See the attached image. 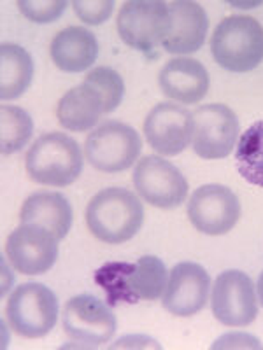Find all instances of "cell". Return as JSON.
<instances>
[{"label":"cell","instance_id":"ac0fdd59","mask_svg":"<svg viewBox=\"0 0 263 350\" xmlns=\"http://www.w3.org/2000/svg\"><path fill=\"white\" fill-rule=\"evenodd\" d=\"M72 207L60 193H34L21 205V224H34L49 231L58 242L67 237L72 228Z\"/></svg>","mask_w":263,"mask_h":350},{"label":"cell","instance_id":"8992f818","mask_svg":"<svg viewBox=\"0 0 263 350\" xmlns=\"http://www.w3.org/2000/svg\"><path fill=\"white\" fill-rule=\"evenodd\" d=\"M171 30L168 4L158 0H130L118 14V32L130 48L151 56Z\"/></svg>","mask_w":263,"mask_h":350},{"label":"cell","instance_id":"277c9868","mask_svg":"<svg viewBox=\"0 0 263 350\" xmlns=\"http://www.w3.org/2000/svg\"><path fill=\"white\" fill-rule=\"evenodd\" d=\"M214 60L230 72H249L263 62V27L251 16H228L211 39Z\"/></svg>","mask_w":263,"mask_h":350},{"label":"cell","instance_id":"4fadbf2b","mask_svg":"<svg viewBox=\"0 0 263 350\" xmlns=\"http://www.w3.org/2000/svg\"><path fill=\"white\" fill-rule=\"evenodd\" d=\"M5 256L14 270L23 275H42L58 258V240L34 224H21L9 235Z\"/></svg>","mask_w":263,"mask_h":350},{"label":"cell","instance_id":"d6986e66","mask_svg":"<svg viewBox=\"0 0 263 350\" xmlns=\"http://www.w3.org/2000/svg\"><path fill=\"white\" fill-rule=\"evenodd\" d=\"M51 60L64 72H83L95 64L99 42L90 30L83 27H67L55 36L51 42Z\"/></svg>","mask_w":263,"mask_h":350},{"label":"cell","instance_id":"7a4b0ae2","mask_svg":"<svg viewBox=\"0 0 263 350\" xmlns=\"http://www.w3.org/2000/svg\"><path fill=\"white\" fill-rule=\"evenodd\" d=\"M142 223V203L125 187H105L88 203L86 224L100 242L111 245L128 242L139 233Z\"/></svg>","mask_w":263,"mask_h":350},{"label":"cell","instance_id":"9c48e42d","mask_svg":"<svg viewBox=\"0 0 263 350\" xmlns=\"http://www.w3.org/2000/svg\"><path fill=\"white\" fill-rule=\"evenodd\" d=\"M134 186L149 205L175 208L186 200L188 183L179 168L160 156H144L134 170Z\"/></svg>","mask_w":263,"mask_h":350},{"label":"cell","instance_id":"7402d4cb","mask_svg":"<svg viewBox=\"0 0 263 350\" xmlns=\"http://www.w3.org/2000/svg\"><path fill=\"white\" fill-rule=\"evenodd\" d=\"M236 167L246 183L263 187V120L240 135L236 146Z\"/></svg>","mask_w":263,"mask_h":350},{"label":"cell","instance_id":"8fae6325","mask_svg":"<svg viewBox=\"0 0 263 350\" xmlns=\"http://www.w3.org/2000/svg\"><path fill=\"white\" fill-rule=\"evenodd\" d=\"M211 303L214 317L228 327L249 326L258 315L253 280L240 270H227L218 275Z\"/></svg>","mask_w":263,"mask_h":350},{"label":"cell","instance_id":"6da1fadb","mask_svg":"<svg viewBox=\"0 0 263 350\" xmlns=\"http://www.w3.org/2000/svg\"><path fill=\"white\" fill-rule=\"evenodd\" d=\"M95 282L105 291L111 306L155 301L167 289V268L156 256H142L137 262L112 261L95 271Z\"/></svg>","mask_w":263,"mask_h":350},{"label":"cell","instance_id":"603a6c76","mask_svg":"<svg viewBox=\"0 0 263 350\" xmlns=\"http://www.w3.org/2000/svg\"><path fill=\"white\" fill-rule=\"evenodd\" d=\"M34 131V121L28 112L14 105L0 109V148L4 154L18 152L27 146Z\"/></svg>","mask_w":263,"mask_h":350},{"label":"cell","instance_id":"d4e9b609","mask_svg":"<svg viewBox=\"0 0 263 350\" xmlns=\"http://www.w3.org/2000/svg\"><path fill=\"white\" fill-rule=\"evenodd\" d=\"M18 8L21 14L34 23H51L64 14L67 2L64 0H40V2L20 0Z\"/></svg>","mask_w":263,"mask_h":350},{"label":"cell","instance_id":"44dd1931","mask_svg":"<svg viewBox=\"0 0 263 350\" xmlns=\"http://www.w3.org/2000/svg\"><path fill=\"white\" fill-rule=\"evenodd\" d=\"M34 62L27 49L18 44L0 46V96L4 100L20 98L32 84Z\"/></svg>","mask_w":263,"mask_h":350},{"label":"cell","instance_id":"5b68a950","mask_svg":"<svg viewBox=\"0 0 263 350\" xmlns=\"http://www.w3.org/2000/svg\"><path fill=\"white\" fill-rule=\"evenodd\" d=\"M5 317L9 327L20 336L40 338L58 321V298L44 284H21L9 296Z\"/></svg>","mask_w":263,"mask_h":350},{"label":"cell","instance_id":"ba28073f","mask_svg":"<svg viewBox=\"0 0 263 350\" xmlns=\"http://www.w3.org/2000/svg\"><path fill=\"white\" fill-rule=\"evenodd\" d=\"M240 124L223 104L202 105L193 114V151L203 159H221L236 149Z\"/></svg>","mask_w":263,"mask_h":350},{"label":"cell","instance_id":"484cf974","mask_svg":"<svg viewBox=\"0 0 263 350\" xmlns=\"http://www.w3.org/2000/svg\"><path fill=\"white\" fill-rule=\"evenodd\" d=\"M72 5L81 21L88 25H100L111 16L114 2L112 0H97V2L76 0V2H72Z\"/></svg>","mask_w":263,"mask_h":350},{"label":"cell","instance_id":"ffe728a7","mask_svg":"<svg viewBox=\"0 0 263 350\" xmlns=\"http://www.w3.org/2000/svg\"><path fill=\"white\" fill-rule=\"evenodd\" d=\"M102 114H105L104 100L88 83L72 88L62 96L56 107L58 123L71 131L92 130Z\"/></svg>","mask_w":263,"mask_h":350},{"label":"cell","instance_id":"3957f363","mask_svg":"<svg viewBox=\"0 0 263 350\" xmlns=\"http://www.w3.org/2000/svg\"><path fill=\"white\" fill-rule=\"evenodd\" d=\"M79 144L65 133H44L27 152V174L42 186L65 187L83 172Z\"/></svg>","mask_w":263,"mask_h":350},{"label":"cell","instance_id":"e0dca14e","mask_svg":"<svg viewBox=\"0 0 263 350\" xmlns=\"http://www.w3.org/2000/svg\"><path fill=\"white\" fill-rule=\"evenodd\" d=\"M160 88L168 98L181 104H197L209 92V74L199 60L174 58L160 70Z\"/></svg>","mask_w":263,"mask_h":350},{"label":"cell","instance_id":"9a60e30c","mask_svg":"<svg viewBox=\"0 0 263 350\" xmlns=\"http://www.w3.org/2000/svg\"><path fill=\"white\" fill-rule=\"evenodd\" d=\"M211 277L197 262H179L171 271L164 295V308L172 315L192 317L208 305Z\"/></svg>","mask_w":263,"mask_h":350},{"label":"cell","instance_id":"2e32d148","mask_svg":"<svg viewBox=\"0 0 263 350\" xmlns=\"http://www.w3.org/2000/svg\"><path fill=\"white\" fill-rule=\"evenodd\" d=\"M171 12V30L162 48L174 55L195 53L205 42L209 30L208 14L199 2L190 0H175L168 4Z\"/></svg>","mask_w":263,"mask_h":350},{"label":"cell","instance_id":"7c38bea8","mask_svg":"<svg viewBox=\"0 0 263 350\" xmlns=\"http://www.w3.org/2000/svg\"><path fill=\"white\" fill-rule=\"evenodd\" d=\"M188 217L200 233L212 237L225 235L240 217L239 198L227 186H200L190 196Z\"/></svg>","mask_w":263,"mask_h":350},{"label":"cell","instance_id":"30bf717a","mask_svg":"<svg viewBox=\"0 0 263 350\" xmlns=\"http://www.w3.org/2000/svg\"><path fill=\"white\" fill-rule=\"evenodd\" d=\"M62 323L72 342L90 349L104 345L116 331V317L111 308L92 295H79L68 299Z\"/></svg>","mask_w":263,"mask_h":350},{"label":"cell","instance_id":"4316f807","mask_svg":"<svg viewBox=\"0 0 263 350\" xmlns=\"http://www.w3.org/2000/svg\"><path fill=\"white\" fill-rule=\"evenodd\" d=\"M256 289H258L260 303H262V305H263V273H260V279H258V286H256Z\"/></svg>","mask_w":263,"mask_h":350},{"label":"cell","instance_id":"5bb4252c","mask_svg":"<svg viewBox=\"0 0 263 350\" xmlns=\"http://www.w3.org/2000/svg\"><path fill=\"white\" fill-rule=\"evenodd\" d=\"M144 135L160 154H179L192 142L193 114L177 104L162 102L151 109L144 121Z\"/></svg>","mask_w":263,"mask_h":350},{"label":"cell","instance_id":"52a82bcc","mask_svg":"<svg viewBox=\"0 0 263 350\" xmlns=\"http://www.w3.org/2000/svg\"><path fill=\"white\" fill-rule=\"evenodd\" d=\"M142 149L137 130L120 121H108L88 135L84 144L86 159L93 168L116 174L130 168Z\"/></svg>","mask_w":263,"mask_h":350},{"label":"cell","instance_id":"cb8c5ba5","mask_svg":"<svg viewBox=\"0 0 263 350\" xmlns=\"http://www.w3.org/2000/svg\"><path fill=\"white\" fill-rule=\"evenodd\" d=\"M84 83L93 86L104 100V112H112L118 109L125 95L123 77L109 67H97L88 72Z\"/></svg>","mask_w":263,"mask_h":350}]
</instances>
